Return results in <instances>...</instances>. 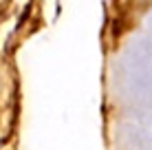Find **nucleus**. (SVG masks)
<instances>
[]
</instances>
